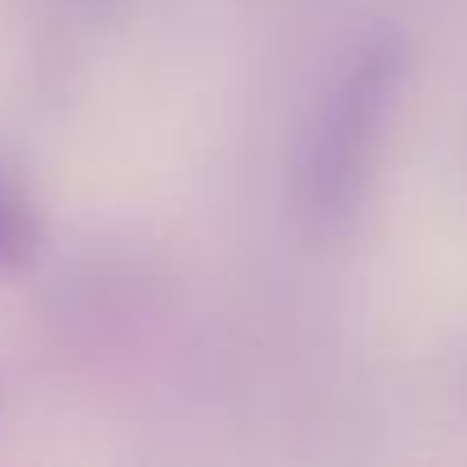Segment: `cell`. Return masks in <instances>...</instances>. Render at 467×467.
<instances>
[{
  "label": "cell",
  "instance_id": "cell-2",
  "mask_svg": "<svg viewBox=\"0 0 467 467\" xmlns=\"http://www.w3.org/2000/svg\"><path fill=\"white\" fill-rule=\"evenodd\" d=\"M42 244V224L37 211L28 206L24 192H15L10 183H0V275H15L37 257Z\"/></svg>",
  "mask_w": 467,
  "mask_h": 467
},
{
  "label": "cell",
  "instance_id": "cell-3",
  "mask_svg": "<svg viewBox=\"0 0 467 467\" xmlns=\"http://www.w3.org/2000/svg\"><path fill=\"white\" fill-rule=\"evenodd\" d=\"M88 5H106V0H88Z\"/></svg>",
  "mask_w": 467,
  "mask_h": 467
},
{
  "label": "cell",
  "instance_id": "cell-1",
  "mask_svg": "<svg viewBox=\"0 0 467 467\" xmlns=\"http://www.w3.org/2000/svg\"><path fill=\"white\" fill-rule=\"evenodd\" d=\"M403 69H408L403 37L376 33L335 74V83L326 88L303 133L298 170H294V202H298V215L321 239L344 234L367 197L371 161H376L385 119L394 110Z\"/></svg>",
  "mask_w": 467,
  "mask_h": 467
}]
</instances>
